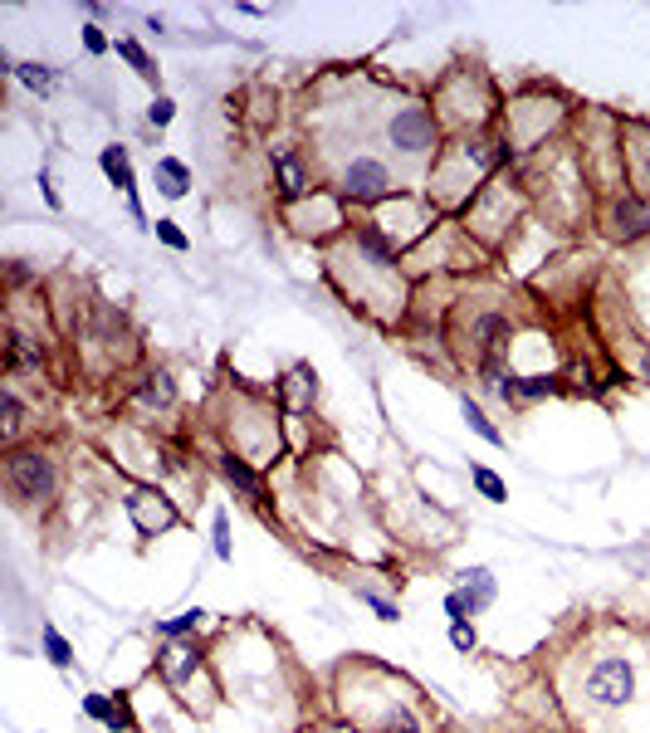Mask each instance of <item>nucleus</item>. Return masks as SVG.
Wrapping results in <instances>:
<instances>
[{
    "mask_svg": "<svg viewBox=\"0 0 650 733\" xmlns=\"http://www.w3.org/2000/svg\"><path fill=\"white\" fill-rule=\"evenodd\" d=\"M10 78H15L20 88H30L34 98L54 94V69H50V64H40V60H15V69H10Z\"/></svg>",
    "mask_w": 650,
    "mask_h": 733,
    "instance_id": "31",
    "label": "nucleus"
},
{
    "mask_svg": "<svg viewBox=\"0 0 650 733\" xmlns=\"http://www.w3.org/2000/svg\"><path fill=\"white\" fill-rule=\"evenodd\" d=\"M74 347H78V367L98 381L122 377V371L137 363V333H132L128 313H122L118 303H103V299H94V313H88L84 333L74 337Z\"/></svg>",
    "mask_w": 650,
    "mask_h": 733,
    "instance_id": "11",
    "label": "nucleus"
},
{
    "mask_svg": "<svg viewBox=\"0 0 650 733\" xmlns=\"http://www.w3.org/2000/svg\"><path fill=\"white\" fill-rule=\"evenodd\" d=\"M529 220H533V196H529V186H523L519 166H513V172H499L494 182H489V186L470 201V211L460 216L465 235H470V240H475L489 259H494V255H509V250H513V235L529 230Z\"/></svg>",
    "mask_w": 650,
    "mask_h": 733,
    "instance_id": "8",
    "label": "nucleus"
},
{
    "mask_svg": "<svg viewBox=\"0 0 650 733\" xmlns=\"http://www.w3.org/2000/svg\"><path fill=\"white\" fill-rule=\"evenodd\" d=\"M113 54H118V60H128V64H132V74L142 78V84L152 88V94H167V88H162V69H157V60H152V54H147L132 35H118V40H113Z\"/></svg>",
    "mask_w": 650,
    "mask_h": 733,
    "instance_id": "27",
    "label": "nucleus"
},
{
    "mask_svg": "<svg viewBox=\"0 0 650 733\" xmlns=\"http://www.w3.org/2000/svg\"><path fill=\"white\" fill-rule=\"evenodd\" d=\"M323 279L352 313H362L376 328H386V333L406 328L416 279L406 274V255L367 216L323 250Z\"/></svg>",
    "mask_w": 650,
    "mask_h": 733,
    "instance_id": "2",
    "label": "nucleus"
},
{
    "mask_svg": "<svg viewBox=\"0 0 650 733\" xmlns=\"http://www.w3.org/2000/svg\"><path fill=\"white\" fill-rule=\"evenodd\" d=\"M40 196H44V206H50V211H64V196H60V186H54L50 166H40Z\"/></svg>",
    "mask_w": 650,
    "mask_h": 733,
    "instance_id": "40",
    "label": "nucleus"
},
{
    "mask_svg": "<svg viewBox=\"0 0 650 733\" xmlns=\"http://www.w3.org/2000/svg\"><path fill=\"white\" fill-rule=\"evenodd\" d=\"M84 714L103 724L108 733H137V714H132V694H84Z\"/></svg>",
    "mask_w": 650,
    "mask_h": 733,
    "instance_id": "23",
    "label": "nucleus"
},
{
    "mask_svg": "<svg viewBox=\"0 0 650 733\" xmlns=\"http://www.w3.org/2000/svg\"><path fill=\"white\" fill-rule=\"evenodd\" d=\"M205 616L211 612H201V606H187V612H177V616H162L152 630H157V640H191L196 630H205Z\"/></svg>",
    "mask_w": 650,
    "mask_h": 733,
    "instance_id": "30",
    "label": "nucleus"
},
{
    "mask_svg": "<svg viewBox=\"0 0 650 733\" xmlns=\"http://www.w3.org/2000/svg\"><path fill=\"white\" fill-rule=\"evenodd\" d=\"M470 484H475V494H479V499H489V504H504V499H509V484H504V475H494L489 465H470Z\"/></svg>",
    "mask_w": 650,
    "mask_h": 733,
    "instance_id": "34",
    "label": "nucleus"
},
{
    "mask_svg": "<svg viewBox=\"0 0 650 733\" xmlns=\"http://www.w3.org/2000/svg\"><path fill=\"white\" fill-rule=\"evenodd\" d=\"M382 142L392 147L396 162L430 172L450 138H445V128H440L436 108H430V98H402L396 108H386V118H382Z\"/></svg>",
    "mask_w": 650,
    "mask_h": 733,
    "instance_id": "12",
    "label": "nucleus"
},
{
    "mask_svg": "<svg viewBox=\"0 0 650 733\" xmlns=\"http://www.w3.org/2000/svg\"><path fill=\"white\" fill-rule=\"evenodd\" d=\"M430 108H436L445 138H484V132H499L504 94L484 64L460 60L430 84Z\"/></svg>",
    "mask_w": 650,
    "mask_h": 733,
    "instance_id": "5",
    "label": "nucleus"
},
{
    "mask_svg": "<svg viewBox=\"0 0 650 733\" xmlns=\"http://www.w3.org/2000/svg\"><path fill=\"white\" fill-rule=\"evenodd\" d=\"M367 220H372L376 230H382L402 255H411L420 240H430V235H436L440 225H445V216H440L436 206H430V196H426L420 186H411V191H402V196L382 201L376 211H367Z\"/></svg>",
    "mask_w": 650,
    "mask_h": 733,
    "instance_id": "15",
    "label": "nucleus"
},
{
    "mask_svg": "<svg viewBox=\"0 0 650 733\" xmlns=\"http://www.w3.org/2000/svg\"><path fill=\"white\" fill-rule=\"evenodd\" d=\"M352 592H358V602H367L372 606V616L376 622H402V602L396 596H386V592H376V586H367V582H352Z\"/></svg>",
    "mask_w": 650,
    "mask_h": 733,
    "instance_id": "32",
    "label": "nucleus"
},
{
    "mask_svg": "<svg viewBox=\"0 0 650 733\" xmlns=\"http://www.w3.org/2000/svg\"><path fill=\"white\" fill-rule=\"evenodd\" d=\"M211 465H215V475H221V479L239 494V499H249L255 509H265V504H269V475H265L259 465H249L245 455H235V450L215 445V450H211Z\"/></svg>",
    "mask_w": 650,
    "mask_h": 733,
    "instance_id": "20",
    "label": "nucleus"
},
{
    "mask_svg": "<svg viewBox=\"0 0 650 733\" xmlns=\"http://www.w3.org/2000/svg\"><path fill=\"white\" fill-rule=\"evenodd\" d=\"M122 411L128 421H142V425H162L181 411V387H177V371L171 367H142L132 371V381L122 387Z\"/></svg>",
    "mask_w": 650,
    "mask_h": 733,
    "instance_id": "16",
    "label": "nucleus"
},
{
    "mask_svg": "<svg viewBox=\"0 0 650 733\" xmlns=\"http://www.w3.org/2000/svg\"><path fill=\"white\" fill-rule=\"evenodd\" d=\"M152 182H157V191H162L167 201H181L191 191V166L181 162V157H157L152 162Z\"/></svg>",
    "mask_w": 650,
    "mask_h": 733,
    "instance_id": "28",
    "label": "nucleus"
},
{
    "mask_svg": "<svg viewBox=\"0 0 650 733\" xmlns=\"http://www.w3.org/2000/svg\"><path fill=\"white\" fill-rule=\"evenodd\" d=\"M6 494L20 514H34V518H50L54 509H64V455L54 440L34 435L25 445L6 450Z\"/></svg>",
    "mask_w": 650,
    "mask_h": 733,
    "instance_id": "9",
    "label": "nucleus"
},
{
    "mask_svg": "<svg viewBox=\"0 0 650 733\" xmlns=\"http://www.w3.org/2000/svg\"><path fill=\"white\" fill-rule=\"evenodd\" d=\"M40 646H44V660H50L54 670H68V665H74V646H68V636H64L60 626L44 622L40 626Z\"/></svg>",
    "mask_w": 650,
    "mask_h": 733,
    "instance_id": "33",
    "label": "nucleus"
},
{
    "mask_svg": "<svg viewBox=\"0 0 650 733\" xmlns=\"http://www.w3.org/2000/svg\"><path fill=\"white\" fill-rule=\"evenodd\" d=\"M621 162H626V186L650 201V122L621 118Z\"/></svg>",
    "mask_w": 650,
    "mask_h": 733,
    "instance_id": "22",
    "label": "nucleus"
},
{
    "mask_svg": "<svg viewBox=\"0 0 650 733\" xmlns=\"http://www.w3.org/2000/svg\"><path fill=\"white\" fill-rule=\"evenodd\" d=\"M269 182H274L279 206H289V201H299L318 186V172H313V162H308L303 142H294V138L269 142Z\"/></svg>",
    "mask_w": 650,
    "mask_h": 733,
    "instance_id": "19",
    "label": "nucleus"
},
{
    "mask_svg": "<svg viewBox=\"0 0 650 733\" xmlns=\"http://www.w3.org/2000/svg\"><path fill=\"white\" fill-rule=\"evenodd\" d=\"M519 157L509 152V142L499 132H484V138H450L445 152L436 157V166L426 172V196L430 206L440 211L445 220H460L470 211V201L494 182L499 172H513Z\"/></svg>",
    "mask_w": 650,
    "mask_h": 733,
    "instance_id": "3",
    "label": "nucleus"
},
{
    "mask_svg": "<svg viewBox=\"0 0 650 733\" xmlns=\"http://www.w3.org/2000/svg\"><path fill=\"white\" fill-rule=\"evenodd\" d=\"M274 401L284 406V416H289V421L313 416V406H318V371L308 367V363L284 367L279 377H274Z\"/></svg>",
    "mask_w": 650,
    "mask_h": 733,
    "instance_id": "21",
    "label": "nucleus"
},
{
    "mask_svg": "<svg viewBox=\"0 0 650 733\" xmlns=\"http://www.w3.org/2000/svg\"><path fill=\"white\" fill-rule=\"evenodd\" d=\"M103 445V460H108L113 470H118L122 479L132 484H167L177 475H191L187 455H181L171 440L157 431V425H142V421H113L108 431L98 435Z\"/></svg>",
    "mask_w": 650,
    "mask_h": 733,
    "instance_id": "7",
    "label": "nucleus"
},
{
    "mask_svg": "<svg viewBox=\"0 0 650 733\" xmlns=\"http://www.w3.org/2000/svg\"><path fill=\"white\" fill-rule=\"evenodd\" d=\"M299 733H328V729H323V719H313V724H303Z\"/></svg>",
    "mask_w": 650,
    "mask_h": 733,
    "instance_id": "42",
    "label": "nucleus"
},
{
    "mask_svg": "<svg viewBox=\"0 0 650 733\" xmlns=\"http://www.w3.org/2000/svg\"><path fill=\"white\" fill-rule=\"evenodd\" d=\"M152 675L177 694L181 709H191L196 719L215 714L225 699V680L215 670V656L205 646L191 640H157V660H152Z\"/></svg>",
    "mask_w": 650,
    "mask_h": 733,
    "instance_id": "10",
    "label": "nucleus"
},
{
    "mask_svg": "<svg viewBox=\"0 0 650 733\" xmlns=\"http://www.w3.org/2000/svg\"><path fill=\"white\" fill-rule=\"evenodd\" d=\"M98 172L108 176V186L118 191V196H128V201H137V172H132V152L122 142H108L98 152Z\"/></svg>",
    "mask_w": 650,
    "mask_h": 733,
    "instance_id": "25",
    "label": "nucleus"
},
{
    "mask_svg": "<svg viewBox=\"0 0 650 733\" xmlns=\"http://www.w3.org/2000/svg\"><path fill=\"white\" fill-rule=\"evenodd\" d=\"M577 104L567 94H557L553 84H529L513 98H504V118H499V138L509 142V152L523 162L543 157L547 147L563 142V132L573 128Z\"/></svg>",
    "mask_w": 650,
    "mask_h": 733,
    "instance_id": "6",
    "label": "nucleus"
},
{
    "mask_svg": "<svg viewBox=\"0 0 650 733\" xmlns=\"http://www.w3.org/2000/svg\"><path fill=\"white\" fill-rule=\"evenodd\" d=\"M450 646L460 650V656H475V650H479V630H475V622H450Z\"/></svg>",
    "mask_w": 650,
    "mask_h": 733,
    "instance_id": "39",
    "label": "nucleus"
},
{
    "mask_svg": "<svg viewBox=\"0 0 650 733\" xmlns=\"http://www.w3.org/2000/svg\"><path fill=\"white\" fill-rule=\"evenodd\" d=\"M592 225H597L601 240H611V245H641V240H650V201L636 196L631 186H621V191L597 201Z\"/></svg>",
    "mask_w": 650,
    "mask_h": 733,
    "instance_id": "18",
    "label": "nucleus"
},
{
    "mask_svg": "<svg viewBox=\"0 0 650 733\" xmlns=\"http://www.w3.org/2000/svg\"><path fill=\"white\" fill-rule=\"evenodd\" d=\"M284 421H289V416L274 401V391H255V387H231L225 401L215 406V435H221V445L245 455L249 465H259L265 475L289 455Z\"/></svg>",
    "mask_w": 650,
    "mask_h": 733,
    "instance_id": "4",
    "label": "nucleus"
},
{
    "mask_svg": "<svg viewBox=\"0 0 650 733\" xmlns=\"http://www.w3.org/2000/svg\"><path fill=\"white\" fill-rule=\"evenodd\" d=\"M455 592L465 596V606H470V622H475V616H484L489 606H494L499 582H494V572H489V568H465L460 582H455Z\"/></svg>",
    "mask_w": 650,
    "mask_h": 733,
    "instance_id": "26",
    "label": "nucleus"
},
{
    "mask_svg": "<svg viewBox=\"0 0 650 733\" xmlns=\"http://www.w3.org/2000/svg\"><path fill=\"white\" fill-rule=\"evenodd\" d=\"M171 118H177V98H171V94H152V104H147V122L162 132V128H171Z\"/></svg>",
    "mask_w": 650,
    "mask_h": 733,
    "instance_id": "38",
    "label": "nucleus"
},
{
    "mask_svg": "<svg viewBox=\"0 0 650 733\" xmlns=\"http://www.w3.org/2000/svg\"><path fill=\"white\" fill-rule=\"evenodd\" d=\"M328 186H333L352 211H376L382 201H392V196H402V191H411V186H402L396 166L386 162V157H376V152L342 157V166L333 172V182H328Z\"/></svg>",
    "mask_w": 650,
    "mask_h": 733,
    "instance_id": "14",
    "label": "nucleus"
},
{
    "mask_svg": "<svg viewBox=\"0 0 650 733\" xmlns=\"http://www.w3.org/2000/svg\"><path fill=\"white\" fill-rule=\"evenodd\" d=\"M0 440H6V450L34 440V416H30V406L20 397L15 381H6V391H0Z\"/></svg>",
    "mask_w": 650,
    "mask_h": 733,
    "instance_id": "24",
    "label": "nucleus"
},
{
    "mask_svg": "<svg viewBox=\"0 0 650 733\" xmlns=\"http://www.w3.org/2000/svg\"><path fill=\"white\" fill-rule=\"evenodd\" d=\"M152 235L167 245V250H177V255H187V250H191V235L181 230L177 220H167V216H162V220H152Z\"/></svg>",
    "mask_w": 650,
    "mask_h": 733,
    "instance_id": "37",
    "label": "nucleus"
},
{
    "mask_svg": "<svg viewBox=\"0 0 650 733\" xmlns=\"http://www.w3.org/2000/svg\"><path fill=\"white\" fill-rule=\"evenodd\" d=\"M445 616H450V622H470V606H465V596L455 592V586L445 592Z\"/></svg>",
    "mask_w": 650,
    "mask_h": 733,
    "instance_id": "41",
    "label": "nucleus"
},
{
    "mask_svg": "<svg viewBox=\"0 0 650 733\" xmlns=\"http://www.w3.org/2000/svg\"><path fill=\"white\" fill-rule=\"evenodd\" d=\"M78 44H84V54H94V60H103V54H113V35L98 25V20L78 25Z\"/></svg>",
    "mask_w": 650,
    "mask_h": 733,
    "instance_id": "36",
    "label": "nucleus"
},
{
    "mask_svg": "<svg viewBox=\"0 0 650 733\" xmlns=\"http://www.w3.org/2000/svg\"><path fill=\"white\" fill-rule=\"evenodd\" d=\"M211 548H215V558H221V562H231V558H235V543H231V514H225V509H215V514H211Z\"/></svg>",
    "mask_w": 650,
    "mask_h": 733,
    "instance_id": "35",
    "label": "nucleus"
},
{
    "mask_svg": "<svg viewBox=\"0 0 650 733\" xmlns=\"http://www.w3.org/2000/svg\"><path fill=\"white\" fill-rule=\"evenodd\" d=\"M460 416H465V425H470V431H475L479 440H484V445H494V450H504V445H509V435L499 431V425H494V416H489L484 406H479V401L470 397V391L460 397Z\"/></svg>",
    "mask_w": 650,
    "mask_h": 733,
    "instance_id": "29",
    "label": "nucleus"
},
{
    "mask_svg": "<svg viewBox=\"0 0 650 733\" xmlns=\"http://www.w3.org/2000/svg\"><path fill=\"white\" fill-rule=\"evenodd\" d=\"M279 220L289 225V235H299V240L318 245V250H328V245L342 240V235L358 225V220H352V206L328 182H318L308 196L289 201V206H279Z\"/></svg>",
    "mask_w": 650,
    "mask_h": 733,
    "instance_id": "13",
    "label": "nucleus"
},
{
    "mask_svg": "<svg viewBox=\"0 0 650 733\" xmlns=\"http://www.w3.org/2000/svg\"><path fill=\"white\" fill-rule=\"evenodd\" d=\"M118 499H122L128 524L137 528V538H162V533H171V528L187 524V514H181V504L171 499L167 484H132V479H122L118 484Z\"/></svg>",
    "mask_w": 650,
    "mask_h": 733,
    "instance_id": "17",
    "label": "nucleus"
},
{
    "mask_svg": "<svg viewBox=\"0 0 650 733\" xmlns=\"http://www.w3.org/2000/svg\"><path fill=\"white\" fill-rule=\"evenodd\" d=\"M557 714L573 733H650V636L597 626L563 656Z\"/></svg>",
    "mask_w": 650,
    "mask_h": 733,
    "instance_id": "1",
    "label": "nucleus"
}]
</instances>
